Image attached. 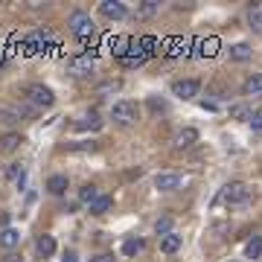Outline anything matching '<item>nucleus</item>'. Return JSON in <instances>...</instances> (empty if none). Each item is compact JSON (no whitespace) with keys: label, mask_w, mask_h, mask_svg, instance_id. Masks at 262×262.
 <instances>
[{"label":"nucleus","mask_w":262,"mask_h":262,"mask_svg":"<svg viewBox=\"0 0 262 262\" xmlns=\"http://www.w3.org/2000/svg\"><path fill=\"white\" fill-rule=\"evenodd\" d=\"M67 27H70V32L79 38H88V35H94V18L88 15L84 9H76L70 12V18H67Z\"/></svg>","instance_id":"nucleus-1"},{"label":"nucleus","mask_w":262,"mask_h":262,"mask_svg":"<svg viewBox=\"0 0 262 262\" xmlns=\"http://www.w3.org/2000/svg\"><path fill=\"white\" fill-rule=\"evenodd\" d=\"M222 201L230 204V207L248 204V201H251V189H248V184H242V181H230V184L222 189Z\"/></svg>","instance_id":"nucleus-2"},{"label":"nucleus","mask_w":262,"mask_h":262,"mask_svg":"<svg viewBox=\"0 0 262 262\" xmlns=\"http://www.w3.org/2000/svg\"><path fill=\"white\" fill-rule=\"evenodd\" d=\"M137 114H140L137 102L122 99V102H117V105L111 108V120H117L120 125H131V122H137Z\"/></svg>","instance_id":"nucleus-3"},{"label":"nucleus","mask_w":262,"mask_h":262,"mask_svg":"<svg viewBox=\"0 0 262 262\" xmlns=\"http://www.w3.org/2000/svg\"><path fill=\"white\" fill-rule=\"evenodd\" d=\"M27 96H29V102L38 105V108H50V105L56 102L53 91H50V88H44V84H29V88H27Z\"/></svg>","instance_id":"nucleus-4"},{"label":"nucleus","mask_w":262,"mask_h":262,"mask_svg":"<svg viewBox=\"0 0 262 262\" xmlns=\"http://www.w3.org/2000/svg\"><path fill=\"white\" fill-rule=\"evenodd\" d=\"M198 91H201V82L198 79H181V82L172 84V94L178 99H195Z\"/></svg>","instance_id":"nucleus-5"},{"label":"nucleus","mask_w":262,"mask_h":262,"mask_svg":"<svg viewBox=\"0 0 262 262\" xmlns=\"http://www.w3.org/2000/svg\"><path fill=\"white\" fill-rule=\"evenodd\" d=\"M67 70L73 76H88L91 70H94V56L91 53H84V56H73L70 61H67Z\"/></svg>","instance_id":"nucleus-6"},{"label":"nucleus","mask_w":262,"mask_h":262,"mask_svg":"<svg viewBox=\"0 0 262 262\" xmlns=\"http://www.w3.org/2000/svg\"><path fill=\"white\" fill-rule=\"evenodd\" d=\"M198 143V131L195 128H181L178 134H175V137H172V146H175V149L178 151H184V149H192V146H195Z\"/></svg>","instance_id":"nucleus-7"},{"label":"nucleus","mask_w":262,"mask_h":262,"mask_svg":"<svg viewBox=\"0 0 262 262\" xmlns=\"http://www.w3.org/2000/svg\"><path fill=\"white\" fill-rule=\"evenodd\" d=\"M99 12H102L108 20H122L128 15V9L122 6L120 0H102V3H99Z\"/></svg>","instance_id":"nucleus-8"},{"label":"nucleus","mask_w":262,"mask_h":262,"mask_svg":"<svg viewBox=\"0 0 262 262\" xmlns=\"http://www.w3.org/2000/svg\"><path fill=\"white\" fill-rule=\"evenodd\" d=\"M181 184H184V178H181V175H175V172H163V175H158V178H155V187H158L160 192H175Z\"/></svg>","instance_id":"nucleus-9"},{"label":"nucleus","mask_w":262,"mask_h":262,"mask_svg":"<svg viewBox=\"0 0 262 262\" xmlns=\"http://www.w3.org/2000/svg\"><path fill=\"white\" fill-rule=\"evenodd\" d=\"M76 128L79 131H99L102 128V120H99V114L96 111H91V114H84V117L76 120Z\"/></svg>","instance_id":"nucleus-10"},{"label":"nucleus","mask_w":262,"mask_h":262,"mask_svg":"<svg viewBox=\"0 0 262 262\" xmlns=\"http://www.w3.org/2000/svg\"><path fill=\"white\" fill-rule=\"evenodd\" d=\"M242 94L245 96H259L262 94V73H251L242 84Z\"/></svg>","instance_id":"nucleus-11"},{"label":"nucleus","mask_w":262,"mask_h":262,"mask_svg":"<svg viewBox=\"0 0 262 262\" xmlns=\"http://www.w3.org/2000/svg\"><path fill=\"white\" fill-rule=\"evenodd\" d=\"M20 245V233L18 230H15V227H3V230H0V248H18Z\"/></svg>","instance_id":"nucleus-12"},{"label":"nucleus","mask_w":262,"mask_h":262,"mask_svg":"<svg viewBox=\"0 0 262 262\" xmlns=\"http://www.w3.org/2000/svg\"><path fill=\"white\" fill-rule=\"evenodd\" d=\"M35 251L41 253V256H50V253H56V239L50 233H41L35 239Z\"/></svg>","instance_id":"nucleus-13"},{"label":"nucleus","mask_w":262,"mask_h":262,"mask_svg":"<svg viewBox=\"0 0 262 262\" xmlns=\"http://www.w3.org/2000/svg\"><path fill=\"white\" fill-rule=\"evenodd\" d=\"M251 56H253V50H251V44H245V41H239V44L230 47V61H248Z\"/></svg>","instance_id":"nucleus-14"},{"label":"nucleus","mask_w":262,"mask_h":262,"mask_svg":"<svg viewBox=\"0 0 262 262\" xmlns=\"http://www.w3.org/2000/svg\"><path fill=\"white\" fill-rule=\"evenodd\" d=\"M6 178L15 181V184H18V189H20L24 184H27V172H24V166H20V163H9V166H6Z\"/></svg>","instance_id":"nucleus-15"},{"label":"nucleus","mask_w":262,"mask_h":262,"mask_svg":"<svg viewBox=\"0 0 262 262\" xmlns=\"http://www.w3.org/2000/svg\"><path fill=\"white\" fill-rule=\"evenodd\" d=\"M99 195H102V192H99V187H94V184H84V187L79 189V201H82V204H88V207L94 204Z\"/></svg>","instance_id":"nucleus-16"},{"label":"nucleus","mask_w":262,"mask_h":262,"mask_svg":"<svg viewBox=\"0 0 262 262\" xmlns=\"http://www.w3.org/2000/svg\"><path fill=\"white\" fill-rule=\"evenodd\" d=\"M181 242H184V239H181L178 233H169V236L160 239V251L163 253H175V251H181Z\"/></svg>","instance_id":"nucleus-17"},{"label":"nucleus","mask_w":262,"mask_h":262,"mask_svg":"<svg viewBox=\"0 0 262 262\" xmlns=\"http://www.w3.org/2000/svg\"><path fill=\"white\" fill-rule=\"evenodd\" d=\"M111 207H114V198H111V195H105V192H102V195L96 198L94 204H91V213H94V215H105L108 210H111Z\"/></svg>","instance_id":"nucleus-18"},{"label":"nucleus","mask_w":262,"mask_h":262,"mask_svg":"<svg viewBox=\"0 0 262 262\" xmlns=\"http://www.w3.org/2000/svg\"><path fill=\"white\" fill-rule=\"evenodd\" d=\"M47 189L53 195H64L67 192V175H53V178L47 181Z\"/></svg>","instance_id":"nucleus-19"},{"label":"nucleus","mask_w":262,"mask_h":262,"mask_svg":"<svg viewBox=\"0 0 262 262\" xmlns=\"http://www.w3.org/2000/svg\"><path fill=\"white\" fill-rule=\"evenodd\" d=\"M20 146V134H3L0 137V151H15Z\"/></svg>","instance_id":"nucleus-20"},{"label":"nucleus","mask_w":262,"mask_h":262,"mask_svg":"<svg viewBox=\"0 0 262 262\" xmlns=\"http://www.w3.org/2000/svg\"><path fill=\"white\" fill-rule=\"evenodd\" d=\"M259 253H262V236H253L251 242L245 245V256H248V259H256Z\"/></svg>","instance_id":"nucleus-21"},{"label":"nucleus","mask_w":262,"mask_h":262,"mask_svg":"<svg viewBox=\"0 0 262 262\" xmlns=\"http://www.w3.org/2000/svg\"><path fill=\"white\" fill-rule=\"evenodd\" d=\"M155 233H158L160 239L172 233V215H163V219H158V222H155Z\"/></svg>","instance_id":"nucleus-22"},{"label":"nucleus","mask_w":262,"mask_h":262,"mask_svg":"<svg viewBox=\"0 0 262 262\" xmlns=\"http://www.w3.org/2000/svg\"><path fill=\"white\" fill-rule=\"evenodd\" d=\"M248 24H251V29L262 32V6H253V9H251V15H248Z\"/></svg>","instance_id":"nucleus-23"},{"label":"nucleus","mask_w":262,"mask_h":262,"mask_svg":"<svg viewBox=\"0 0 262 262\" xmlns=\"http://www.w3.org/2000/svg\"><path fill=\"white\" fill-rule=\"evenodd\" d=\"M251 108H248V105H233V108H230V117H233V120H251Z\"/></svg>","instance_id":"nucleus-24"},{"label":"nucleus","mask_w":262,"mask_h":262,"mask_svg":"<svg viewBox=\"0 0 262 262\" xmlns=\"http://www.w3.org/2000/svg\"><path fill=\"white\" fill-rule=\"evenodd\" d=\"M140 251H143L140 239H128V242L122 245V253H125V256H134V253H140Z\"/></svg>","instance_id":"nucleus-25"},{"label":"nucleus","mask_w":262,"mask_h":262,"mask_svg":"<svg viewBox=\"0 0 262 262\" xmlns=\"http://www.w3.org/2000/svg\"><path fill=\"white\" fill-rule=\"evenodd\" d=\"M158 9H160V3H158V0H146V3L140 6V15H155Z\"/></svg>","instance_id":"nucleus-26"},{"label":"nucleus","mask_w":262,"mask_h":262,"mask_svg":"<svg viewBox=\"0 0 262 262\" xmlns=\"http://www.w3.org/2000/svg\"><path fill=\"white\" fill-rule=\"evenodd\" d=\"M248 122H251L256 131H262V108H256V111L251 114V120H248Z\"/></svg>","instance_id":"nucleus-27"},{"label":"nucleus","mask_w":262,"mask_h":262,"mask_svg":"<svg viewBox=\"0 0 262 262\" xmlns=\"http://www.w3.org/2000/svg\"><path fill=\"white\" fill-rule=\"evenodd\" d=\"M91 262H117V259H114L111 253H99V256H94Z\"/></svg>","instance_id":"nucleus-28"},{"label":"nucleus","mask_w":262,"mask_h":262,"mask_svg":"<svg viewBox=\"0 0 262 262\" xmlns=\"http://www.w3.org/2000/svg\"><path fill=\"white\" fill-rule=\"evenodd\" d=\"M76 259H79V256H76V251H67V253H64V259H61V262H76Z\"/></svg>","instance_id":"nucleus-29"},{"label":"nucleus","mask_w":262,"mask_h":262,"mask_svg":"<svg viewBox=\"0 0 262 262\" xmlns=\"http://www.w3.org/2000/svg\"><path fill=\"white\" fill-rule=\"evenodd\" d=\"M3 262H20V256H15V253H9V256H6Z\"/></svg>","instance_id":"nucleus-30"}]
</instances>
